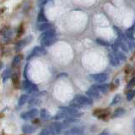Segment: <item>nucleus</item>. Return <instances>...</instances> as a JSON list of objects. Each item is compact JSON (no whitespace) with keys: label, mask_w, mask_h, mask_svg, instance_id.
Wrapping results in <instances>:
<instances>
[{"label":"nucleus","mask_w":135,"mask_h":135,"mask_svg":"<svg viewBox=\"0 0 135 135\" xmlns=\"http://www.w3.org/2000/svg\"><path fill=\"white\" fill-rule=\"evenodd\" d=\"M92 104V100L90 97L85 96V95H76L74 100L70 102L71 107L75 109H78L84 107V105H91Z\"/></svg>","instance_id":"f257e3e1"},{"label":"nucleus","mask_w":135,"mask_h":135,"mask_svg":"<svg viewBox=\"0 0 135 135\" xmlns=\"http://www.w3.org/2000/svg\"><path fill=\"white\" fill-rule=\"evenodd\" d=\"M46 54V51L44 47L42 46H35L32 51L31 52V53L29 54V56L27 57V60H30L31 58L32 57H41V56H44V55Z\"/></svg>","instance_id":"f03ea898"},{"label":"nucleus","mask_w":135,"mask_h":135,"mask_svg":"<svg viewBox=\"0 0 135 135\" xmlns=\"http://www.w3.org/2000/svg\"><path fill=\"white\" fill-rule=\"evenodd\" d=\"M59 109L62 110V111H63V112H65L66 113H68L72 118H74V117H79L83 115L82 112H80L79 111H78L77 109L73 108V107H59Z\"/></svg>","instance_id":"7ed1b4c3"},{"label":"nucleus","mask_w":135,"mask_h":135,"mask_svg":"<svg viewBox=\"0 0 135 135\" xmlns=\"http://www.w3.org/2000/svg\"><path fill=\"white\" fill-rule=\"evenodd\" d=\"M23 89L27 93H29V94H34V93L38 91L37 86L36 84H34L33 83L30 82L28 79L25 80L23 82Z\"/></svg>","instance_id":"20e7f679"},{"label":"nucleus","mask_w":135,"mask_h":135,"mask_svg":"<svg viewBox=\"0 0 135 135\" xmlns=\"http://www.w3.org/2000/svg\"><path fill=\"white\" fill-rule=\"evenodd\" d=\"M38 114H39L38 110L36 109V108H33V109H31L28 112H25L23 113H21L20 117H21L22 119L28 120V119H31V118H34L35 117H36Z\"/></svg>","instance_id":"39448f33"},{"label":"nucleus","mask_w":135,"mask_h":135,"mask_svg":"<svg viewBox=\"0 0 135 135\" xmlns=\"http://www.w3.org/2000/svg\"><path fill=\"white\" fill-rule=\"evenodd\" d=\"M31 39H32L31 36H28V37L25 38V39L20 41L18 43L15 45V52H20V51L22 50L28 43H30V41H31Z\"/></svg>","instance_id":"423d86ee"},{"label":"nucleus","mask_w":135,"mask_h":135,"mask_svg":"<svg viewBox=\"0 0 135 135\" xmlns=\"http://www.w3.org/2000/svg\"><path fill=\"white\" fill-rule=\"evenodd\" d=\"M95 116H96L98 118L100 119H105V117L109 116L110 111L108 109H96L95 111L93 112Z\"/></svg>","instance_id":"0eeeda50"},{"label":"nucleus","mask_w":135,"mask_h":135,"mask_svg":"<svg viewBox=\"0 0 135 135\" xmlns=\"http://www.w3.org/2000/svg\"><path fill=\"white\" fill-rule=\"evenodd\" d=\"M54 36H56V31H55L54 29L51 28V29H49V30H47V31H44L43 33L41 34V36H40V41L47 39V38L54 37Z\"/></svg>","instance_id":"6e6552de"},{"label":"nucleus","mask_w":135,"mask_h":135,"mask_svg":"<svg viewBox=\"0 0 135 135\" xmlns=\"http://www.w3.org/2000/svg\"><path fill=\"white\" fill-rule=\"evenodd\" d=\"M91 77L93 79L95 80L96 82H99V83H104L107 80V75L103 73L93 74L91 75Z\"/></svg>","instance_id":"1a4fd4ad"},{"label":"nucleus","mask_w":135,"mask_h":135,"mask_svg":"<svg viewBox=\"0 0 135 135\" xmlns=\"http://www.w3.org/2000/svg\"><path fill=\"white\" fill-rule=\"evenodd\" d=\"M57 41V37L54 36V37L47 38V39L43 40V41H41V44L42 46V47H46V46H50L53 45Z\"/></svg>","instance_id":"9d476101"},{"label":"nucleus","mask_w":135,"mask_h":135,"mask_svg":"<svg viewBox=\"0 0 135 135\" xmlns=\"http://www.w3.org/2000/svg\"><path fill=\"white\" fill-rule=\"evenodd\" d=\"M68 118H72V117L68 113H66L65 112L62 111V110H60L59 112H57L54 117V119H56V120H61V119L66 120V119H68Z\"/></svg>","instance_id":"9b49d317"},{"label":"nucleus","mask_w":135,"mask_h":135,"mask_svg":"<svg viewBox=\"0 0 135 135\" xmlns=\"http://www.w3.org/2000/svg\"><path fill=\"white\" fill-rule=\"evenodd\" d=\"M109 58H110V62H111L112 65H113V66H118V65H119L120 61L118 60L117 56L116 53H114V52L109 53Z\"/></svg>","instance_id":"f8f14e48"},{"label":"nucleus","mask_w":135,"mask_h":135,"mask_svg":"<svg viewBox=\"0 0 135 135\" xmlns=\"http://www.w3.org/2000/svg\"><path fill=\"white\" fill-rule=\"evenodd\" d=\"M22 131L25 134H31L36 131V128H34V127H32L31 125L25 124L22 127Z\"/></svg>","instance_id":"ddd939ff"},{"label":"nucleus","mask_w":135,"mask_h":135,"mask_svg":"<svg viewBox=\"0 0 135 135\" xmlns=\"http://www.w3.org/2000/svg\"><path fill=\"white\" fill-rule=\"evenodd\" d=\"M37 21L39 23H47V18L46 17L44 14L43 8H41V10L39 11V14L37 15Z\"/></svg>","instance_id":"4468645a"},{"label":"nucleus","mask_w":135,"mask_h":135,"mask_svg":"<svg viewBox=\"0 0 135 135\" xmlns=\"http://www.w3.org/2000/svg\"><path fill=\"white\" fill-rule=\"evenodd\" d=\"M86 94H87V95L90 96V97H96V98H98V97L100 96L99 91L96 90L94 85L89 89V90L87 91Z\"/></svg>","instance_id":"2eb2a0df"},{"label":"nucleus","mask_w":135,"mask_h":135,"mask_svg":"<svg viewBox=\"0 0 135 135\" xmlns=\"http://www.w3.org/2000/svg\"><path fill=\"white\" fill-rule=\"evenodd\" d=\"M95 87V89L99 92H102V93H105L107 92L110 88H109V84H97V85H94Z\"/></svg>","instance_id":"dca6fc26"},{"label":"nucleus","mask_w":135,"mask_h":135,"mask_svg":"<svg viewBox=\"0 0 135 135\" xmlns=\"http://www.w3.org/2000/svg\"><path fill=\"white\" fill-rule=\"evenodd\" d=\"M40 116H41V117L42 118V119H43V120H46V121L50 120L51 118H52V116H51L50 112L47 111V110H46V109H41V112H40Z\"/></svg>","instance_id":"f3484780"},{"label":"nucleus","mask_w":135,"mask_h":135,"mask_svg":"<svg viewBox=\"0 0 135 135\" xmlns=\"http://www.w3.org/2000/svg\"><path fill=\"white\" fill-rule=\"evenodd\" d=\"M82 133H83L82 128H73L72 129L67 131L65 133L69 134V135H79V134H81Z\"/></svg>","instance_id":"a211bd4d"},{"label":"nucleus","mask_w":135,"mask_h":135,"mask_svg":"<svg viewBox=\"0 0 135 135\" xmlns=\"http://www.w3.org/2000/svg\"><path fill=\"white\" fill-rule=\"evenodd\" d=\"M126 112V111L123 108H117L114 111L113 114H112V118H115V117H120L122 115H124Z\"/></svg>","instance_id":"6ab92c4d"},{"label":"nucleus","mask_w":135,"mask_h":135,"mask_svg":"<svg viewBox=\"0 0 135 135\" xmlns=\"http://www.w3.org/2000/svg\"><path fill=\"white\" fill-rule=\"evenodd\" d=\"M11 79H12V82L15 88H18L19 87V81H20V78H19V74L17 73H15L11 75Z\"/></svg>","instance_id":"aec40b11"},{"label":"nucleus","mask_w":135,"mask_h":135,"mask_svg":"<svg viewBox=\"0 0 135 135\" xmlns=\"http://www.w3.org/2000/svg\"><path fill=\"white\" fill-rule=\"evenodd\" d=\"M134 27H135V25H133V26L131 27V28H129L128 30H127L126 35H127V37H128V40H132V41L134 40V36H133Z\"/></svg>","instance_id":"412c9836"},{"label":"nucleus","mask_w":135,"mask_h":135,"mask_svg":"<svg viewBox=\"0 0 135 135\" xmlns=\"http://www.w3.org/2000/svg\"><path fill=\"white\" fill-rule=\"evenodd\" d=\"M11 76V69H9V68H7V69L4 70V72L2 74V77H3V81L5 82L6 80L9 78Z\"/></svg>","instance_id":"4be33fe9"},{"label":"nucleus","mask_w":135,"mask_h":135,"mask_svg":"<svg viewBox=\"0 0 135 135\" xmlns=\"http://www.w3.org/2000/svg\"><path fill=\"white\" fill-rule=\"evenodd\" d=\"M20 61H21V56L20 55H16V56L14 57V60H13V62H12V67L15 69L17 68L20 63Z\"/></svg>","instance_id":"5701e85b"},{"label":"nucleus","mask_w":135,"mask_h":135,"mask_svg":"<svg viewBox=\"0 0 135 135\" xmlns=\"http://www.w3.org/2000/svg\"><path fill=\"white\" fill-rule=\"evenodd\" d=\"M51 28H52V25L49 24V23H43V24H41L38 26V30L41 31H46Z\"/></svg>","instance_id":"b1692460"},{"label":"nucleus","mask_w":135,"mask_h":135,"mask_svg":"<svg viewBox=\"0 0 135 135\" xmlns=\"http://www.w3.org/2000/svg\"><path fill=\"white\" fill-rule=\"evenodd\" d=\"M27 100H28V95H22L19 99L18 105H20V107H22V105H24L25 103H26Z\"/></svg>","instance_id":"393cba45"},{"label":"nucleus","mask_w":135,"mask_h":135,"mask_svg":"<svg viewBox=\"0 0 135 135\" xmlns=\"http://www.w3.org/2000/svg\"><path fill=\"white\" fill-rule=\"evenodd\" d=\"M121 98H122V97H121V95H119V94L116 95H115V97H114V98H113L112 101L111 105H115L118 104V103L120 102Z\"/></svg>","instance_id":"a878e982"},{"label":"nucleus","mask_w":135,"mask_h":135,"mask_svg":"<svg viewBox=\"0 0 135 135\" xmlns=\"http://www.w3.org/2000/svg\"><path fill=\"white\" fill-rule=\"evenodd\" d=\"M118 85H119V80L116 79V80H114V81L111 84H110L109 88H110V90H114Z\"/></svg>","instance_id":"bb28decb"},{"label":"nucleus","mask_w":135,"mask_h":135,"mask_svg":"<svg viewBox=\"0 0 135 135\" xmlns=\"http://www.w3.org/2000/svg\"><path fill=\"white\" fill-rule=\"evenodd\" d=\"M96 42L98 43L99 45H101V46H110V43L108 41H105L103 39H100V38H98V39H96Z\"/></svg>","instance_id":"cd10ccee"},{"label":"nucleus","mask_w":135,"mask_h":135,"mask_svg":"<svg viewBox=\"0 0 135 135\" xmlns=\"http://www.w3.org/2000/svg\"><path fill=\"white\" fill-rule=\"evenodd\" d=\"M135 96V90H130L129 92L127 93V100L128 101L132 100Z\"/></svg>","instance_id":"c85d7f7f"},{"label":"nucleus","mask_w":135,"mask_h":135,"mask_svg":"<svg viewBox=\"0 0 135 135\" xmlns=\"http://www.w3.org/2000/svg\"><path fill=\"white\" fill-rule=\"evenodd\" d=\"M134 85H135V76L130 79V81L128 82V85H127V89H131V88H133Z\"/></svg>","instance_id":"c756f323"},{"label":"nucleus","mask_w":135,"mask_h":135,"mask_svg":"<svg viewBox=\"0 0 135 135\" xmlns=\"http://www.w3.org/2000/svg\"><path fill=\"white\" fill-rule=\"evenodd\" d=\"M39 104H40V100L36 98H33L30 100V105H39Z\"/></svg>","instance_id":"7c9ffc66"},{"label":"nucleus","mask_w":135,"mask_h":135,"mask_svg":"<svg viewBox=\"0 0 135 135\" xmlns=\"http://www.w3.org/2000/svg\"><path fill=\"white\" fill-rule=\"evenodd\" d=\"M38 135H51V133L48 128H44L43 130H41V132Z\"/></svg>","instance_id":"2f4dec72"},{"label":"nucleus","mask_w":135,"mask_h":135,"mask_svg":"<svg viewBox=\"0 0 135 135\" xmlns=\"http://www.w3.org/2000/svg\"><path fill=\"white\" fill-rule=\"evenodd\" d=\"M48 1L49 0H38V4H39L40 7H43Z\"/></svg>","instance_id":"473e14b6"},{"label":"nucleus","mask_w":135,"mask_h":135,"mask_svg":"<svg viewBox=\"0 0 135 135\" xmlns=\"http://www.w3.org/2000/svg\"><path fill=\"white\" fill-rule=\"evenodd\" d=\"M23 33H24V27H23V24H21L18 30V36H21Z\"/></svg>","instance_id":"72a5a7b5"},{"label":"nucleus","mask_w":135,"mask_h":135,"mask_svg":"<svg viewBox=\"0 0 135 135\" xmlns=\"http://www.w3.org/2000/svg\"><path fill=\"white\" fill-rule=\"evenodd\" d=\"M28 64H26V66H25V72H24V76H25V78L27 79V76H28Z\"/></svg>","instance_id":"f704fd0d"},{"label":"nucleus","mask_w":135,"mask_h":135,"mask_svg":"<svg viewBox=\"0 0 135 135\" xmlns=\"http://www.w3.org/2000/svg\"><path fill=\"white\" fill-rule=\"evenodd\" d=\"M99 135H109V132H108V130H104V131H102Z\"/></svg>","instance_id":"c9c22d12"}]
</instances>
